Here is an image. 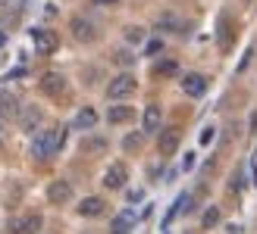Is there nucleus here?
Returning a JSON list of instances; mask_svg holds the SVG:
<instances>
[{
	"label": "nucleus",
	"instance_id": "f257e3e1",
	"mask_svg": "<svg viewBox=\"0 0 257 234\" xmlns=\"http://www.w3.org/2000/svg\"><path fill=\"white\" fill-rule=\"evenodd\" d=\"M63 144H66V128L63 125L47 128V132H41L32 140V156L35 160H50V156H57L63 150Z\"/></svg>",
	"mask_w": 257,
	"mask_h": 234
},
{
	"label": "nucleus",
	"instance_id": "f03ea898",
	"mask_svg": "<svg viewBox=\"0 0 257 234\" xmlns=\"http://www.w3.org/2000/svg\"><path fill=\"white\" fill-rule=\"evenodd\" d=\"M135 75H128V72H122V75H116L113 82L107 84V97L110 100H125V97H132L135 94Z\"/></svg>",
	"mask_w": 257,
	"mask_h": 234
},
{
	"label": "nucleus",
	"instance_id": "7ed1b4c3",
	"mask_svg": "<svg viewBox=\"0 0 257 234\" xmlns=\"http://www.w3.org/2000/svg\"><path fill=\"white\" fill-rule=\"evenodd\" d=\"M32 44H35V50L41 56H50L60 47V38L50 32V28H32Z\"/></svg>",
	"mask_w": 257,
	"mask_h": 234
},
{
	"label": "nucleus",
	"instance_id": "20e7f679",
	"mask_svg": "<svg viewBox=\"0 0 257 234\" xmlns=\"http://www.w3.org/2000/svg\"><path fill=\"white\" fill-rule=\"evenodd\" d=\"M19 116H22V106H19L16 94L0 90V119H4V122H19Z\"/></svg>",
	"mask_w": 257,
	"mask_h": 234
},
{
	"label": "nucleus",
	"instance_id": "39448f33",
	"mask_svg": "<svg viewBox=\"0 0 257 234\" xmlns=\"http://www.w3.org/2000/svg\"><path fill=\"white\" fill-rule=\"evenodd\" d=\"M69 32H72V38H75V41H82V44H91L94 38H97L94 25L88 22V19H82V16H75V19L69 22Z\"/></svg>",
	"mask_w": 257,
	"mask_h": 234
},
{
	"label": "nucleus",
	"instance_id": "423d86ee",
	"mask_svg": "<svg viewBox=\"0 0 257 234\" xmlns=\"http://www.w3.org/2000/svg\"><path fill=\"white\" fill-rule=\"evenodd\" d=\"M125 181H128V168H125V162H113V166L107 168V175H104V188L119 190V188H125Z\"/></svg>",
	"mask_w": 257,
	"mask_h": 234
},
{
	"label": "nucleus",
	"instance_id": "0eeeda50",
	"mask_svg": "<svg viewBox=\"0 0 257 234\" xmlns=\"http://www.w3.org/2000/svg\"><path fill=\"white\" fill-rule=\"evenodd\" d=\"M41 216H25V218H13V222H10V234H38V231H41Z\"/></svg>",
	"mask_w": 257,
	"mask_h": 234
},
{
	"label": "nucleus",
	"instance_id": "6e6552de",
	"mask_svg": "<svg viewBox=\"0 0 257 234\" xmlns=\"http://www.w3.org/2000/svg\"><path fill=\"white\" fill-rule=\"evenodd\" d=\"M41 90H44L47 97L66 94V78H63L60 72H47V75H41Z\"/></svg>",
	"mask_w": 257,
	"mask_h": 234
},
{
	"label": "nucleus",
	"instance_id": "1a4fd4ad",
	"mask_svg": "<svg viewBox=\"0 0 257 234\" xmlns=\"http://www.w3.org/2000/svg\"><path fill=\"white\" fill-rule=\"evenodd\" d=\"M47 200H50V203H57V206L69 203V200H72V184H69V181H50V188H47Z\"/></svg>",
	"mask_w": 257,
	"mask_h": 234
},
{
	"label": "nucleus",
	"instance_id": "9d476101",
	"mask_svg": "<svg viewBox=\"0 0 257 234\" xmlns=\"http://www.w3.org/2000/svg\"><path fill=\"white\" fill-rule=\"evenodd\" d=\"M182 90L188 97H204V94H207V78L198 75V72H191V75L182 78Z\"/></svg>",
	"mask_w": 257,
	"mask_h": 234
},
{
	"label": "nucleus",
	"instance_id": "9b49d317",
	"mask_svg": "<svg viewBox=\"0 0 257 234\" xmlns=\"http://www.w3.org/2000/svg\"><path fill=\"white\" fill-rule=\"evenodd\" d=\"M157 150H160V156H173L179 150V128H166V132H160Z\"/></svg>",
	"mask_w": 257,
	"mask_h": 234
},
{
	"label": "nucleus",
	"instance_id": "f8f14e48",
	"mask_svg": "<svg viewBox=\"0 0 257 234\" xmlns=\"http://www.w3.org/2000/svg\"><path fill=\"white\" fill-rule=\"evenodd\" d=\"M104 200L100 197H85L82 203H79V216H85V218H97V216H104Z\"/></svg>",
	"mask_w": 257,
	"mask_h": 234
},
{
	"label": "nucleus",
	"instance_id": "ddd939ff",
	"mask_svg": "<svg viewBox=\"0 0 257 234\" xmlns=\"http://www.w3.org/2000/svg\"><path fill=\"white\" fill-rule=\"evenodd\" d=\"M19 125H22V132H38V125H41V110L25 106L22 116H19Z\"/></svg>",
	"mask_w": 257,
	"mask_h": 234
},
{
	"label": "nucleus",
	"instance_id": "4468645a",
	"mask_svg": "<svg viewBox=\"0 0 257 234\" xmlns=\"http://www.w3.org/2000/svg\"><path fill=\"white\" fill-rule=\"evenodd\" d=\"M157 32H176V34H185V25L179 16H173V12H163V16H157Z\"/></svg>",
	"mask_w": 257,
	"mask_h": 234
},
{
	"label": "nucleus",
	"instance_id": "2eb2a0df",
	"mask_svg": "<svg viewBox=\"0 0 257 234\" xmlns=\"http://www.w3.org/2000/svg\"><path fill=\"white\" fill-rule=\"evenodd\" d=\"M141 128H145V132H157V128H160V106H157V103L145 106V116H141Z\"/></svg>",
	"mask_w": 257,
	"mask_h": 234
},
{
	"label": "nucleus",
	"instance_id": "dca6fc26",
	"mask_svg": "<svg viewBox=\"0 0 257 234\" xmlns=\"http://www.w3.org/2000/svg\"><path fill=\"white\" fill-rule=\"evenodd\" d=\"M94 125H97V112L91 106H85L79 116H75V128H82V132H91Z\"/></svg>",
	"mask_w": 257,
	"mask_h": 234
},
{
	"label": "nucleus",
	"instance_id": "f3484780",
	"mask_svg": "<svg viewBox=\"0 0 257 234\" xmlns=\"http://www.w3.org/2000/svg\"><path fill=\"white\" fill-rule=\"evenodd\" d=\"M132 110H128V106H110V112H107V122L110 125H122V122H128V119H132Z\"/></svg>",
	"mask_w": 257,
	"mask_h": 234
},
{
	"label": "nucleus",
	"instance_id": "a211bd4d",
	"mask_svg": "<svg viewBox=\"0 0 257 234\" xmlns=\"http://www.w3.org/2000/svg\"><path fill=\"white\" fill-rule=\"evenodd\" d=\"M107 140L104 138H85L82 140V153H107Z\"/></svg>",
	"mask_w": 257,
	"mask_h": 234
},
{
	"label": "nucleus",
	"instance_id": "6ab92c4d",
	"mask_svg": "<svg viewBox=\"0 0 257 234\" xmlns=\"http://www.w3.org/2000/svg\"><path fill=\"white\" fill-rule=\"evenodd\" d=\"M179 72V66L173 60H163V62H157V66H154V75L157 78H170V75H176Z\"/></svg>",
	"mask_w": 257,
	"mask_h": 234
},
{
	"label": "nucleus",
	"instance_id": "aec40b11",
	"mask_svg": "<svg viewBox=\"0 0 257 234\" xmlns=\"http://www.w3.org/2000/svg\"><path fill=\"white\" fill-rule=\"evenodd\" d=\"M125 41H128V44H141V41H145V28H138V25L125 28Z\"/></svg>",
	"mask_w": 257,
	"mask_h": 234
},
{
	"label": "nucleus",
	"instance_id": "412c9836",
	"mask_svg": "<svg viewBox=\"0 0 257 234\" xmlns=\"http://www.w3.org/2000/svg\"><path fill=\"white\" fill-rule=\"evenodd\" d=\"M201 222H204V228H213L216 222H220V210H216V206H210V210L204 212V218H201Z\"/></svg>",
	"mask_w": 257,
	"mask_h": 234
},
{
	"label": "nucleus",
	"instance_id": "4be33fe9",
	"mask_svg": "<svg viewBox=\"0 0 257 234\" xmlns=\"http://www.w3.org/2000/svg\"><path fill=\"white\" fill-rule=\"evenodd\" d=\"M241 188H245V175H241V172H232V181H229V190H241Z\"/></svg>",
	"mask_w": 257,
	"mask_h": 234
},
{
	"label": "nucleus",
	"instance_id": "5701e85b",
	"mask_svg": "<svg viewBox=\"0 0 257 234\" xmlns=\"http://www.w3.org/2000/svg\"><path fill=\"white\" fill-rule=\"evenodd\" d=\"M113 60H116V62H119V66H132V62H135V56H132V54H128V50H119V54H116V56H113Z\"/></svg>",
	"mask_w": 257,
	"mask_h": 234
},
{
	"label": "nucleus",
	"instance_id": "b1692460",
	"mask_svg": "<svg viewBox=\"0 0 257 234\" xmlns=\"http://www.w3.org/2000/svg\"><path fill=\"white\" fill-rule=\"evenodd\" d=\"M122 147H125V150H138V147H141V134H128Z\"/></svg>",
	"mask_w": 257,
	"mask_h": 234
},
{
	"label": "nucleus",
	"instance_id": "393cba45",
	"mask_svg": "<svg viewBox=\"0 0 257 234\" xmlns=\"http://www.w3.org/2000/svg\"><path fill=\"white\" fill-rule=\"evenodd\" d=\"M160 50H163V41H151V44L145 47V54H148V56H157Z\"/></svg>",
	"mask_w": 257,
	"mask_h": 234
},
{
	"label": "nucleus",
	"instance_id": "a878e982",
	"mask_svg": "<svg viewBox=\"0 0 257 234\" xmlns=\"http://www.w3.org/2000/svg\"><path fill=\"white\" fill-rule=\"evenodd\" d=\"M213 132H216V128H204V132H201V144H210V140H213Z\"/></svg>",
	"mask_w": 257,
	"mask_h": 234
},
{
	"label": "nucleus",
	"instance_id": "bb28decb",
	"mask_svg": "<svg viewBox=\"0 0 257 234\" xmlns=\"http://www.w3.org/2000/svg\"><path fill=\"white\" fill-rule=\"evenodd\" d=\"M191 166H195V153H188V156H185V162H182V168H185V172H188Z\"/></svg>",
	"mask_w": 257,
	"mask_h": 234
},
{
	"label": "nucleus",
	"instance_id": "cd10ccee",
	"mask_svg": "<svg viewBox=\"0 0 257 234\" xmlns=\"http://www.w3.org/2000/svg\"><path fill=\"white\" fill-rule=\"evenodd\" d=\"M94 6H113V4H119V0H91Z\"/></svg>",
	"mask_w": 257,
	"mask_h": 234
},
{
	"label": "nucleus",
	"instance_id": "c85d7f7f",
	"mask_svg": "<svg viewBox=\"0 0 257 234\" xmlns=\"http://www.w3.org/2000/svg\"><path fill=\"white\" fill-rule=\"evenodd\" d=\"M4 44H7V34H4V32H0V47H4Z\"/></svg>",
	"mask_w": 257,
	"mask_h": 234
}]
</instances>
